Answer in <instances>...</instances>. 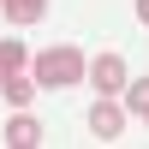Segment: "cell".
Here are the masks:
<instances>
[{
	"label": "cell",
	"mask_w": 149,
	"mask_h": 149,
	"mask_svg": "<svg viewBox=\"0 0 149 149\" xmlns=\"http://www.w3.org/2000/svg\"><path fill=\"white\" fill-rule=\"evenodd\" d=\"M84 48H42V54L30 60V78L36 90H72V84H84Z\"/></svg>",
	"instance_id": "cell-1"
},
{
	"label": "cell",
	"mask_w": 149,
	"mask_h": 149,
	"mask_svg": "<svg viewBox=\"0 0 149 149\" xmlns=\"http://www.w3.org/2000/svg\"><path fill=\"white\" fill-rule=\"evenodd\" d=\"M119 131H125V107H119V95H95V107H90V137H95V143H113Z\"/></svg>",
	"instance_id": "cell-2"
},
{
	"label": "cell",
	"mask_w": 149,
	"mask_h": 149,
	"mask_svg": "<svg viewBox=\"0 0 149 149\" xmlns=\"http://www.w3.org/2000/svg\"><path fill=\"white\" fill-rule=\"evenodd\" d=\"M84 78L95 84V95H119L131 72H125V60H119V54H95L90 66H84Z\"/></svg>",
	"instance_id": "cell-3"
},
{
	"label": "cell",
	"mask_w": 149,
	"mask_h": 149,
	"mask_svg": "<svg viewBox=\"0 0 149 149\" xmlns=\"http://www.w3.org/2000/svg\"><path fill=\"white\" fill-rule=\"evenodd\" d=\"M0 137H6L12 149H36V143H42V125H36V119H30V113L18 107V113L6 119V131H0Z\"/></svg>",
	"instance_id": "cell-4"
},
{
	"label": "cell",
	"mask_w": 149,
	"mask_h": 149,
	"mask_svg": "<svg viewBox=\"0 0 149 149\" xmlns=\"http://www.w3.org/2000/svg\"><path fill=\"white\" fill-rule=\"evenodd\" d=\"M119 107H125V119H143V125H149V78H137V84L125 78V90H119Z\"/></svg>",
	"instance_id": "cell-5"
},
{
	"label": "cell",
	"mask_w": 149,
	"mask_h": 149,
	"mask_svg": "<svg viewBox=\"0 0 149 149\" xmlns=\"http://www.w3.org/2000/svg\"><path fill=\"white\" fill-rule=\"evenodd\" d=\"M0 12H6L12 24H42L48 18V0H0Z\"/></svg>",
	"instance_id": "cell-6"
},
{
	"label": "cell",
	"mask_w": 149,
	"mask_h": 149,
	"mask_svg": "<svg viewBox=\"0 0 149 149\" xmlns=\"http://www.w3.org/2000/svg\"><path fill=\"white\" fill-rule=\"evenodd\" d=\"M0 95H6L12 107H30V102H36V78H30V72H12V78L0 84Z\"/></svg>",
	"instance_id": "cell-7"
},
{
	"label": "cell",
	"mask_w": 149,
	"mask_h": 149,
	"mask_svg": "<svg viewBox=\"0 0 149 149\" xmlns=\"http://www.w3.org/2000/svg\"><path fill=\"white\" fill-rule=\"evenodd\" d=\"M30 66V54H24V42H0V84L12 78V72H24Z\"/></svg>",
	"instance_id": "cell-8"
},
{
	"label": "cell",
	"mask_w": 149,
	"mask_h": 149,
	"mask_svg": "<svg viewBox=\"0 0 149 149\" xmlns=\"http://www.w3.org/2000/svg\"><path fill=\"white\" fill-rule=\"evenodd\" d=\"M137 24H143V30H149V0H137Z\"/></svg>",
	"instance_id": "cell-9"
}]
</instances>
